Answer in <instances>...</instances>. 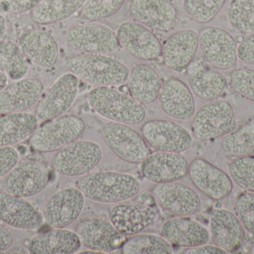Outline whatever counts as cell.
I'll list each match as a JSON object with an SVG mask.
<instances>
[{
	"label": "cell",
	"instance_id": "cell-1",
	"mask_svg": "<svg viewBox=\"0 0 254 254\" xmlns=\"http://www.w3.org/2000/svg\"><path fill=\"white\" fill-rule=\"evenodd\" d=\"M77 188L85 198L101 204H116L131 199L140 190L134 176L119 171H97L82 176Z\"/></svg>",
	"mask_w": 254,
	"mask_h": 254
},
{
	"label": "cell",
	"instance_id": "cell-2",
	"mask_svg": "<svg viewBox=\"0 0 254 254\" xmlns=\"http://www.w3.org/2000/svg\"><path fill=\"white\" fill-rule=\"evenodd\" d=\"M90 107L98 114L114 122L136 125L144 121L143 104L115 86H97L87 95Z\"/></svg>",
	"mask_w": 254,
	"mask_h": 254
},
{
	"label": "cell",
	"instance_id": "cell-3",
	"mask_svg": "<svg viewBox=\"0 0 254 254\" xmlns=\"http://www.w3.org/2000/svg\"><path fill=\"white\" fill-rule=\"evenodd\" d=\"M68 67L79 79L95 87L126 85L130 73L120 61L103 55H74L70 59Z\"/></svg>",
	"mask_w": 254,
	"mask_h": 254
},
{
	"label": "cell",
	"instance_id": "cell-4",
	"mask_svg": "<svg viewBox=\"0 0 254 254\" xmlns=\"http://www.w3.org/2000/svg\"><path fill=\"white\" fill-rule=\"evenodd\" d=\"M85 128L84 121L80 116L63 115L38 127L29 137V145L36 152H56L78 140Z\"/></svg>",
	"mask_w": 254,
	"mask_h": 254
},
{
	"label": "cell",
	"instance_id": "cell-5",
	"mask_svg": "<svg viewBox=\"0 0 254 254\" xmlns=\"http://www.w3.org/2000/svg\"><path fill=\"white\" fill-rule=\"evenodd\" d=\"M191 120L192 135L203 141L224 137L237 128L234 108L224 100L209 101L195 112Z\"/></svg>",
	"mask_w": 254,
	"mask_h": 254
},
{
	"label": "cell",
	"instance_id": "cell-6",
	"mask_svg": "<svg viewBox=\"0 0 254 254\" xmlns=\"http://www.w3.org/2000/svg\"><path fill=\"white\" fill-rule=\"evenodd\" d=\"M101 146L95 142L77 140L58 151L52 159L57 172L65 177L89 174L102 160Z\"/></svg>",
	"mask_w": 254,
	"mask_h": 254
},
{
	"label": "cell",
	"instance_id": "cell-7",
	"mask_svg": "<svg viewBox=\"0 0 254 254\" xmlns=\"http://www.w3.org/2000/svg\"><path fill=\"white\" fill-rule=\"evenodd\" d=\"M66 43L71 50L89 55H110L120 47L116 31L95 22L71 28L67 34Z\"/></svg>",
	"mask_w": 254,
	"mask_h": 254
},
{
	"label": "cell",
	"instance_id": "cell-8",
	"mask_svg": "<svg viewBox=\"0 0 254 254\" xmlns=\"http://www.w3.org/2000/svg\"><path fill=\"white\" fill-rule=\"evenodd\" d=\"M140 132L148 146L157 152L185 153L192 147L193 142L190 133L173 121H147L142 125Z\"/></svg>",
	"mask_w": 254,
	"mask_h": 254
},
{
	"label": "cell",
	"instance_id": "cell-9",
	"mask_svg": "<svg viewBox=\"0 0 254 254\" xmlns=\"http://www.w3.org/2000/svg\"><path fill=\"white\" fill-rule=\"evenodd\" d=\"M198 34L201 53L210 67L220 70L235 67L238 45L228 31L219 27L205 26Z\"/></svg>",
	"mask_w": 254,
	"mask_h": 254
},
{
	"label": "cell",
	"instance_id": "cell-10",
	"mask_svg": "<svg viewBox=\"0 0 254 254\" xmlns=\"http://www.w3.org/2000/svg\"><path fill=\"white\" fill-rule=\"evenodd\" d=\"M101 136L113 153L128 164H140L150 154L141 134L129 125L110 122L103 128Z\"/></svg>",
	"mask_w": 254,
	"mask_h": 254
},
{
	"label": "cell",
	"instance_id": "cell-11",
	"mask_svg": "<svg viewBox=\"0 0 254 254\" xmlns=\"http://www.w3.org/2000/svg\"><path fill=\"white\" fill-rule=\"evenodd\" d=\"M79 88V79L72 73H67L42 95L35 109L38 119L48 121L65 114L74 104Z\"/></svg>",
	"mask_w": 254,
	"mask_h": 254
},
{
	"label": "cell",
	"instance_id": "cell-12",
	"mask_svg": "<svg viewBox=\"0 0 254 254\" xmlns=\"http://www.w3.org/2000/svg\"><path fill=\"white\" fill-rule=\"evenodd\" d=\"M152 198L160 208L175 217H190L201 210L199 195L184 183L156 184L152 189Z\"/></svg>",
	"mask_w": 254,
	"mask_h": 254
},
{
	"label": "cell",
	"instance_id": "cell-13",
	"mask_svg": "<svg viewBox=\"0 0 254 254\" xmlns=\"http://www.w3.org/2000/svg\"><path fill=\"white\" fill-rule=\"evenodd\" d=\"M49 182V170L43 163L25 161L17 165L4 177L6 192L28 198L43 192Z\"/></svg>",
	"mask_w": 254,
	"mask_h": 254
},
{
	"label": "cell",
	"instance_id": "cell-14",
	"mask_svg": "<svg viewBox=\"0 0 254 254\" xmlns=\"http://www.w3.org/2000/svg\"><path fill=\"white\" fill-rule=\"evenodd\" d=\"M85 197L77 188H65L55 192L43 207V220L52 228H65L80 217Z\"/></svg>",
	"mask_w": 254,
	"mask_h": 254
},
{
	"label": "cell",
	"instance_id": "cell-15",
	"mask_svg": "<svg viewBox=\"0 0 254 254\" xmlns=\"http://www.w3.org/2000/svg\"><path fill=\"white\" fill-rule=\"evenodd\" d=\"M116 32L121 47L134 58L151 61L161 56V41L147 27L134 21H127L118 27Z\"/></svg>",
	"mask_w": 254,
	"mask_h": 254
},
{
	"label": "cell",
	"instance_id": "cell-16",
	"mask_svg": "<svg viewBox=\"0 0 254 254\" xmlns=\"http://www.w3.org/2000/svg\"><path fill=\"white\" fill-rule=\"evenodd\" d=\"M188 174L193 186L213 201H221L232 192L231 177L202 158H196L189 164Z\"/></svg>",
	"mask_w": 254,
	"mask_h": 254
},
{
	"label": "cell",
	"instance_id": "cell-17",
	"mask_svg": "<svg viewBox=\"0 0 254 254\" xmlns=\"http://www.w3.org/2000/svg\"><path fill=\"white\" fill-rule=\"evenodd\" d=\"M74 232L83 247L101 254L110 253L121 249L126 240L111 222L98 218L79 222Z\"/></svg>",
	"mask_w": 254,
	"mask_h": 254
},
{
	"label": "cell",
	"instance_id": "cell-18",
	"mask_svg": "<svg viewBox=\"0 0 254 254\" xmlns=\"http://www.w3.org/2000/svg\"><path fill=\"white\" fill-rule=\"evenodd\" d=\"M189 164L182 154L157 152L149 154L140 165L142 176L155 184L177 182L188 174Z\"/></svg>",
	"mask_w": 254,
	"mask_h": 254
},
{
	"label": "cell",
	"instance_id": "cell-19",
	"mask_svg": "<svg viewBox=\"0 0 254 254\" xmlns=\"http://www.w3.org/2000/svg\"><path fill=\"white\" fill-rule=\"evenodd\" d=\"M44 92V84L37 78L12 81L0 91V115L26 112L37 104Z\"/></svg>",
	"mask_w": 254,
	"mask_h": 254
},
{
	"label": "cell",
	"instance_id": "cell-20",
	"mask_svg": "<svg viewBox=\"0 0 254 254\" xmlns=\"http://www.w3.org/2000/svg\"><path fill=\"white\" fill-rule=\"evenodd\" d=\"M158 101L163 111L176 120H191L195 115L193 93L190 88L178 78H170L162 84Z\"/></svg>",
	"mask_w": 254,
	"mask_h": 254
},
{
	"label": "cell",
	"instance_id": "cell-21",
	"mask_svg": "<svg viewBox=\"0 0 254 254\" xmlns=\"http://www.w3.org/2000/svg\"><path fill=\"white\" fill-rule=\"evenodd\" d=\"M128 13L134 22L164 32L174 28L178 16L169 0H130Z\"/></svg>",
	"mask_w": 254,
	"mask_h": 254
},
{
	"label": "cell",
	"instance_id": "cell-22",
	"mask_svg": "<svg viewBox=\"0 0 254 254\" xmlns=\"http://www.w3.org/2000/svg\"><path fill=\"white\" fill-rule=\"evenodd\" d=\"M0 222L15 229L34 231L43 225V214L25 198L0 191Z\"/></svg>",
	"mask_w": 254,
	"mask_h": 254
},
{
	"label": "cell",
	"instance_id": "cell-23",
	"mask_svg": "<svg viewBox=\"0 0 254 254\" xmlns=\"http://www.w3.org/2000/svg\"><path fill=\"white\" fill-rule=\"evenodd\" d=\"M18 45L27 60L40 68H52L59 59V45L48 31L28 30L21 34Z\"/></svg>",
	"mask_w": 254,
	"mask_h": 254
},
{
	"label": "cell",
	"instance_id": "cell-24",
	"mask_svg": "<svg viewBox=\"0 0 254 254\" xmlns=\"http://www.w3.org/2000/svg\"><path fill=\"white\" fill-rule=\"evenodd\" d=\"M188 83L192 93L204 101H215L226 94V78L207 62L193 61L187 69Z\"/></svg>",
	"mask_w": 254,
	"mask_h": 254
},
{
	"label": "cell",
	"instance_id": "cell-25",
	"mask_svg": "<svg viewBox=\"0 0 254 254\" xmlns=\"http://www.w3.org/2000/svg\"><path fill=\"white\" fill-rule=\"evenodd\" d=\"M198 46V34L194 30H182L172 34L162 46L164 65L173 71L187 70L193 62Z\"/></svg>",
	"mask_w": 254,
	"mask_h": 254
},
{
	"label": "cell",
	"instance_id": "cell-26",
	"mask_svg": "<svg viewBox=\"0 0 254 254\" xmlns=\"http://www.w3.org/2000/svg\"><path fill=\"white\" fill-rule=\"evenodd\" d=\"M155 209L147 204H123L110 211V220L122 235L132 237L143 232L156 220Z\"/></svg>",
	"mask_w": 254,
	"mask_h": 254
},
{
	"label": "cell",
	"instance_id": "cell-27",
	"mask_svg": "<svg viewBox=\"0 0 254 254\" xmlns=\"http://www.w3.org/2000/svg\"><path fill=\"white\" fill-rule=\"evenodd\" d=\"M210 227L215 246L227 253L238 250L244 242L245 228L237 215L217 208L210 214Z\"/></svg>",
	"mask_w": 254,
	"mask_h": 254
},
{
	"label": "cell",
	"instance_id": "cell-28",
	"mask_svg": "<svg viewBox=\"0 0 254 254\" xmlns=\"http://www.w3.org/2000/svg\"><path fill=\"white\" fill-rule=\"evenodd\" d=\"M161 236L172 246L193 248L210 241L208 230L190 217H175L164 222Z\"/></svg>",
	"mask_w": 254,
	"mask_h": 254
},
{
	"label": "cell",
	"instance_id": "cell-29",
	"mask_svg": "<svg viewBox=\"0 0 254 254\" xmlns=\"http://www.w3.org/2000/svg\"><path fill=\"white\" fill-rule=\"evenodd\" d=\"M82 244L77 234L65 228H52L34 236L27 246L31 254H73Z\"/></svg>",
	"mask_w": 254,
	"mask_h": 254
},
{
	"label": "cell",
	"instance_id": "cell-30",
	"mask_svg": "<svg viewBox=\"0 0 254 254\" xmlns=\"http://www.w3.org/2000/svg\"><path fill=\"white\" fill-rule=\"evenodd\" d=\"M161 85L158 72L144 64H137L131 69L127 82L128 94L143 105L158 99Z\"/></svg>",
	"mask_w": 254,
	"mask_h": 254
},
{
	"label": "cell",
	"instance_id": "cell-31",
	"mask_svg": "<svg viewBox=\"0 0 254 254\" xmlns=\"http://www.w3.org/2000/svg\"><path fill=\"white\" fill-rule=\"evenodd\" d=\"M38 128V118L28 112L0 116V147L13 146L29 138Z\"/></svg>",
	"mask_w": 254,
	"mask_h": 254
},
{
	"label": "cell",
	"instance_id": "cell-32",
	"mask_svg": "<svg viewBox=\"0 0 254 254\" xmlns=\"http://www.w3.org/2000/svg\"><path fill=\"white\" fill-rule=\"evenodd\" d=\"M86 0H42L31 11V18L39 25H51L65 20L83 7Z\"/></svg>",
	"mask_w": 254,
	"mask_h": 254
},
{
	"label": "cell",
	"instance_id": "cell-33",
	"mask_svg": "<svg viewBox=\"0 0 254 254\" xmlns=\"http://www.w3.org/2000/svg\"><path fill=\"white\" fill-rule=\"evenodd\" d=\"M0 70L11 81L24 79L28 74V60L19 45L11 40H0Z\"/></svg>",
	"mask_w": 254,
	"mask_h": 254
},
{
	"label": "cell",
	"instance_id": "cell-34",
	"mask_svg": "<svg viewBox=\"0 0 254 254\" xmlns=\"http://www.w3.org/2000/svg\"><path fill=\"white\" fill-rule=\"evenodd\" d=\"M221 147L225 155L233 158L249 156L254 153V119L225 136Z\"/></svg>",
	"mask_w": 254,
	"mask_h": 254
},
{
	"label": "cell",
	"instance_id": "cell-35",
	"mask_svg": "<svg viewBox=\"0 0 254 254\" xmlns=\"http://www.w3.org/2000/svg\"><path fill=\"white\" fill-rule=\"evenodd\" d=\"M124 254H173V246L155 234H137L125 240L121 247Z\"/></svg>",
	"mask_w": 254,
	"mask_h": 254
},
{
	"label": "cell",
	"instance_id": "cell-36",
	"mask_svg": "<svg viewBox=\"0 0 254 254\" xmlns=\"http://www.w3.org/2000/svg\"><path fill=\"white\" fill-rule=\"evenodd\" d=\"M231 26L243 35L254 34V0H232L228 10Z\"/></svg>",
	"mask_w": 254,
	"mask_h": 254
},
{
	"label": "cell",
	"instance_id": "cell-37",
	"mask_svg": "<svg viewBox=\"0 0 254 254\" xmlns=\"http://www.w3.org/2000/svg\"><path fill=\"white\" fill-rule=\"evenodd\" d=\"M227 0H184L188 16L198 24L212 22L220 13Z\"/></svg>",
	"mask_w": 254,
	"mask_h": 254
},
{
	"label": "cell",
	"instance_id": "cell-38",
	"mask_svg": "<svg viewBox=\"0 0 254 254\" xmlns=\"http://www.w3.org/2000/svg\"><path fill=\"white\" fill-rule=\"evenodd\" d=\"M232 181L246 192L254 193V157L235 158L228 164Z\"/></svg>",
	"mask_w": 254,
	"mask_h": 254
},
{
	"label": "cell",
	"instance_id": "cell-39",
	"mask_svg": "<svg viewBox=\"0 0 254 254\" xmlns=\"http://www.w3.org/2000/svg\"><path fill=\"white\" fill-rule=\"evenodd\" d=\"M126 0H86L81 7V16L89 22L103 20L117 13Z\"/></svg>",
	"mask_w": 254,
	"mask_h": 254
},
{
	"label": "cell",
	"instance_id": "cell-40",
	"mask_svg": "<svg viewBox=\"0 0 254 254\" xmlns=\"http://www.w3.org/2000/svg\"><path fill=\"white\" fill-rule=\"evenodd\" d=\"M231 85L240 96L254 102V70L236 69L231 74Z\"/></svg>",
	"mask_w": 254,
	"mask_h": 254
},
{
	"label": "cell",
	"instance_id": "cell-41",
	"mask_svg": "<svg viewBox=\"0 0 254 254\" xmlns=\"http://www.w3.org/2000/svg\"><path fill=\"white\" fill-rule=\"evenodd\" d=\"M236 215L243 228L254 235V193L243 192L237 197L234 206Z\"/></svg>",
	"mask_w": 254,
	"mask_h": 254
},
{
	"label": "cell",
	"instance_id": "cell-42",
	"mask_svg": "<svg viewBox=\"0 0 254 254\" xmlns=\"http://www.w3.org/2000/svg\"><path fill=\"white\" fill-rule=\"evenodd\" d=\"M19 162V155L12 146L0 147V178L4 177Z\"/></svg>",
	"mask_w": 254,
	"mask_h": 254
},
{
	"label": "cell",
	"instance_id": "cell-43",
	"mask_svg": "<svg viewBox=\"0 0 254 254\" xmlns=\"http://www.w3.org/2000/svg\"><path fill=\"white\" fill-rule=\"evenodd\" d=\"M42 0H1L4 11L13 14H21L32 11Z\"/></svg>",
	"mask_w": 254,
	"mask_h": 254
},
{
	"label": "cell",
	"instance_id": "cell-44",
	"mask_svg": "<svg viewBox=\"0 0 254 254\" xmlns=\"http://www.w3.org/2000/svg\"><path fill=\"white\" fill-rule=\"evenodd\" d=\"M237 56L241 62L254 65V34L240 42Z\"/></svg>",
	"mask_w": 254,
	"mask_h": 254
},
{
	"label": "cell",
	"instance_id": "cell-45",
	"mask_svg": "<svg viewBox=\"0 0 254 254\" xmlns=\"http://www.w3.org/2000/svg\"><path fill=\"white\" fill-rule=\"evenodd\" d=\"M183 254H225L227 253L223 249L216 246H207V244L197 247L188 248L185 249Z\"/></svg>",
	"mask_w": 254,
	"mask_h": 254
},
{
	"label": "cell",
	"instance_id": "cell-46",
	"mask_svg": "<svg viewBox=\"0 0 254 254\" xmlns=\"http://www.w3.org/2000/svg\"><path fill=\"white\" fill-rule=\"evenodd\" d=\"M13 236L4 224L0 222V252H4L11 247Z\"/></svg>",
	"mask_w": 254,
	"mask_h": 254
},
{
	"label": "cell",
	"instance_id": "cell-47",
	"mask_svg": "<svg viewBox=\"0 0 254 254\" xmlns=\"http://www.w3.org/2000/svg\"><path fill=\"white\" fill-rule=\"evenodd\" d=\"M6 31H7V23H6L5 18L0 13V40H2L4 36L5 35Z\"/></svg>",
	"mask_w": 254,
	"mask_h": 254
},
{
	"label": "cell",
	"instance_id": "cell-48",
	"mask_svg": "<svg viewBox=\"0 0 254 254\" xmlns=\"http://www.w3.org/2000/svg\"><path fill=\"white\" fill-rule=\"evenodd\" d=\"M7 76L0 70V91L7 85Z\"/></svg>",
	"mask_w": 254,
	"mask_h": 254
}]
</instances>
